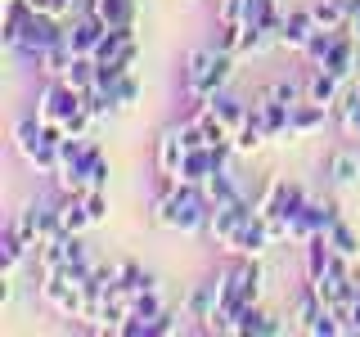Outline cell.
I'll return each instance as SVG.
<instances>
[{"label":"cell","instance_id":"cell-1","mask_svg":"<svg viewBox=\"0 0 360 337\" xmlns=\"http://www.w3.org/2000/svg\"><path fill=\"white\" fill-rule=\"evenodd\" d=\"M212 198L202 185H167L162 194L153 198V220L172 234H207L212 220Z\"/></svg>","mask_w":360,"mask_h":337},{"label":"cell","instance_id":"cell-2","mask_svg":"<svg viewBox=\"0 0 360 337\" xmlns=\"http://www.w3.org/2000/svg\"><path fill=\"white\" fill-rule=\"evenodd\" d=\"M99 157H104V149H99L95 140H77V135H68V140L59 144V171H54L59 194H86V189H90V171H95Z\"/></svg>","mask_w":360,"mask_h":337},{"label":"cell","instance_id":"cell-3","mask_svg":"<svg viewBox=\"0 0 360 337\" xmlns=\"http://www.w3.org/2000/svg\"><path fill=\"white\" fill-rule=\"evenodd\" d=\"M14 149L22 153V162H27L37 176H54V171H59V144L45 140V126L37 121V112L22 117L14 126Z\"/></svg>","mask_w":360,"mask_h":337},{"label":"cell","instance_id":"cell-4","mask_svg":"<svg viewBox=\"0 0 360 337\" xmlns=\"http://www.w3.org/2000/svg\"><path fill=\"white\" fill-rule=\"evenodd\" d=\"M68 37V22L63 18H54V14H37V9H32L27 18H22V27H18V37H14V45H9V50H18L22 59H32L37 63L45 50H50L54 41H63Z\"/></svg>","mask_w":360,"mask_h":337},{"label":"cell","instance_id":"cell-5","mask_svg":"<svg viewBox=\"0 0 360 337\" xmlns=\"http://www.w3.org/2000/svg\"><path fill=\"white\" fill-rule=\"evenodd\" d=\"M41 306L54 310V315H63V319H82V315H86L82 284H72L63 270H50V275H41Z\"/></svg>","mask_w":360,"mask_h":337},{"label":"cell","instance_id":"cell-6","mask_svg":"<svg viewBox=\"0 0 360 337\" xmlns=\"http://www.w3.org/2000/svg\"><path fill=\"white\" fill-rule=\"evenodd\" d=\"M18 234L32 243V252H37L41 243H50L54 234H63V220H59V202H27V207L14 216Z\"/></svg>","mask_w":360,"mask_h":337},{"label":"cell","instance_id":"cell-7","mask_svg":"<svg viewBox=\"0 0 360 337\" xmlns=\"http://www.w3.org/2000/svg\"><path fill=\"white\" fill-rule=\"evenodd\" d=\"M77 108H82V90H72L63 77L45 81V90L37 95V121H45V126H63Z\"/></svg>","mask_w":360,"mask_h":337},{"label":"cell","instance_id":"cell-8","mask_svg":"<svg viewBox=\"0 0 360 337\" xmlns=\"http://www.w3.org/2000/svg\"><path fill=\"white\" fill-rule=\"evenodd\" d=\"M252 216H257V202H252V198L225 202V207L212 211V220H207V239L225 247V243H230V239H234V234H239V230H243V225L252 220Z\"/></svg>","mask_w":360,"mask_h":337},{"label":"cell","instance_id":"cell-9","mask_svg":"<svg viewBox=\"0 0 360 337\" xmlns=\"http://www.w3.org/2000/svg\"><path fill=\"white\" fill-rule=\"evenodd\" d=\"M212 50H217V45H212ZM234 59H239V54L217 50V54H212V63H207V72H202V81H198V86H189L185 95L194 99V104H202V99H212L217 90H225V86H230V77H234Z\"/></svg>","mask_w":360,"mask_h":337},{"label":"cell","instance_id":"cell-10","mask_svg":"<svg viewBox=\"0 0 360 337\" xmlns=\"http://www.w3.org/2000/svg\"><path fill=\"white\" fill-rule=\"evenodd\" d=\"M333 220H338V207H333V202L311 198V202H307V211H302V216L288 225V243H307L311 234H329V225H333Z\"/></svg>","mask_w":360,"mask_h":337},{"label":"cell","instance_id":"cell-11","mask_svg":"<svg viewBox=\"0 0 360 337\" xmlns=\"http://www.w3.org/2000/svg\"><path fill=\"white\" fill-rule=\"evenodd\" d=\"M225 333H234V337H279L284 324H279L275 315H266L262 301H257V306H243L239 315H234V319L225 324Z\"/></svg>","mask_w":360,"mask_h":337},{"label":"cell","instance_id":"cell-12","mask_svg":"<svg viewBox=\"0 0 360 337\" xmlns=\"http://www.w3.org/2000/svg\"><path fill=\"white\" fill-rule=\"evenodd\" d=\"M270 243H275V239H270V225H266V216H252V220H248V225H243L239 234H234L230 243H225V252L243 256V261H248V256H257V261H262Z\"/></svg>","mask_w":360,"mask_h":337},{"label":"cell","instance_id":"cell-13","mask_svg":"<svg viewBox=\"0 0 360 337\" xmlns=\"http://www.w3.org/2000/svg\"><path fill=\"white\" fill-rule=\"evenodd\" d=\"M311 37H315V14H311V5H307V9H288V14H284V27H279V45L302 54Z\"/></svg>","mask_w":360,"mask_h":337},{"label":"cell","instance_id":"cell-14","mask_svg":"<svg viewBox=\"0 0 360 337\" xmlns=\"http://www.w3.org/2000/svg\"><path fill=\"white\" fill-rule=\"evenodd\" d=\"M302 81H307V99H311V104H324V108H338V104H342V86H347V81H338L333 72L311 67Z\"/></svg>","mask_w":360,"mask_h":337},{"label":"cell","instance_id":"cell-15","mask_svg":"<svg viewBox=\"0 0 360 337\" xmlns=\"http://www.w3.org/2000/svg\"><path fill=\"white\" fill-rule=\"evenodd\" d=\"M356 37H352V27L338 37V45L329 50V59H324V72H333L338 81H352V72H356Z\"/></svg>","mask_w":360,"mask_h":337},{"label":"cell","instance_id":"cell-16","mask_svg":"<svg viewBox=\"0 0 360 337\" xmlns=\"http://www.w3.org/2000/svg\"><path fill=\"white\" fill-rule=\"evenodd\" d=\"M212 171H217V157H212V144H198V149H185V162H180V180L176 185H202Z\"/></svg>","mask_w":360,"mask_h":337},{"label":"cell","instance_id":"cell-17","mask_svg":"<svg viewBox=\"0 0 360 337\" xmlns=\"http://www.w3.org/2000/svg\"><path fill=\"white\" fill-rule=\"evenodd\" d=\"M180 162H185V144H180V135L162 131V140H158V176H162L167 185H176V180H180Z\"/></svg>","mask_w":360,"mask_h":337},{"label":"cell","instance_id":"cell-18","mask_svg":"<svg viewBox=\"0 0 360 337\" xmlns=\"http://www.w3.org/2000/svg\"><path fill=\"white\" fill-rule=\"evenodd\" d=\"M270 140L266 135V126H262V112H257V104H248V117H243V126L234 131V153H243V157H252L257 149H262V144Z\"/></svg>","mask_w":360,"mask_h":337},{"label":"cell","instance_id":"cell-19","mask_svg":"<svg viewBox=\"0 0 360 337\" xmlns=\"http://www.w3.org/2000/svg\"><path fill=\"white\" fill-rule=\"evenodd\" d=\"M257 112H262V126H266L270 140H275V135H288L292 104H284V99H275V95H262V99H257Z\"/></svg>","mask_w":360,"mask_h":337},{"label":"cell","instance_id":"cell-20","mask_svg":"<svg viewBox=\"0 0 360 337\" xmlns=\"http://www.w3.org/2000/svg\"><path fill=\"white\" fill-rule=\"evenodd\" d=\"M72 59H77V50H72V41L63 37V41H54L50 50H45L41 59H37V72L45 77V81H59L68 67H72Z\"/></svg>","mask_w":360,"mask_h":337},{"label":"cell","instance_id":"cell-21","mask_svg":"<svg viewBox=\"0 0 360 337\" xmlns=\"http://www.w3.org/2000/svg\"><path fill=\"white\" fill-rule=\"evenodd\" d=\"M32 252V243L18 234V225L9 220L5 225V234H0V275H14V270L22 265V256Z\"/></svg>","mask_w":360,"mask_h":337},{"label":"cell","instance_id":"cell-22","mask_svg":"<svg viewBox=\"0 0 360 337\" xmlns=\"http://www.w3.org/2000/svg\"><path fill=\"white\" fill-rule=\"evenodd\" d=\"M202 104H207V108H212V117L225 121L230 131H239V126H243V117H248V104H243L239 95H230V90H217V95L202 99Z\"/></svg>","mask_w":360,"mask_h":337},{"label":"cell","instance_id":"cell-23","mask_svg":"<svg viewBox=\"0 0 360 337\" xmlns=\"http://www.w3.org/2000/svg\"><path fill=\"white\" fill-rule=\"evenodd\" d=\"M324 121H329V108H324V104H311V99H302V104L292 108V126H288V135L307 140V135L324 131Z\"/></svg>","mask_w":360,"mask_h":337},{"label":"cell","instance_id":"cell-24","mask_svg":"<svg viewBox=\"0 0 360 337\" xmlns=\"http://www.w3.org/2000/svg\"><path fill=\"white\" fill-rule=\"evenodd\" d=\"M59 220H63V234L95 230V225H90V211H86V194H63L59 198Z\"/></svg>","mask_w":360,"mask_h":337},{"label":"cell","instance_id":"cell-25","mask_svg":"<svg viewBox=\"0 0 360 337\" xmlns=\"http://www.w3.org/2000/svg\"><path fill=\"white\" fill-rule=\"evenodd\" d=\"M217 301H221V284H217V279H207V284H198V288L185 297V315H189V319H202V324H207L212 310H217Z\"/></svg>","mask_w":360,"mask_h":337},{"label":"cell","instance_id":"cell-26","mask_svg":"<svg viewBox=\"0 0 360 337\" xmlns=\"http://www.w3.org/2000/svg\"><path fill=\"white\" fill-rule=\"evenodd\" d=\"M202 189H207L212 207H225V202H239V198H243V189H239V180L230 176V166H221V171H212L207 180H202Z\"/></svg>","mask_w":360,"mask_h":337},{"label":"cell","instance_id":"cell-27","mask_svg":"<svg viewBox=\"0 0 360 337\" xmlns=\"http://www.w3.org/2000/svg\"><path fill=\"white\" fill-rule=\"evenodd\" d=\"M302 256H307V284H315V279L329 270V256H333V247L324 234H311L307 243H302Z\"/></svg>","mask_w":360,"mask_h":337},{"label":"cell","instance_id":"cell-28","mask_svg":"<svg viewBox=\"0 0 360 337\" xmlns=\"http://www.w3.org/2000/svg\"><path fill=\"white\" fill-rule=\"evenodd\" d=\"M347 27H315V37L307 41V50H302V59H307V67H324V59H329V50L338 45V37H342Z\"/></svg>","mask_w":360,"mask_h":337},{"label":"cell","instance_id":"cell-29","mask_svg":"<svg viewBox=\"0 0 360 337\" xmlns=\"http://www.w3.org/2000/svg\"><path fill=\"white\" fill-rule=\"evenodd\" d=\"M144 288H158V275H149V270L135 265V261H117V292L135 297V292H144Z\"/></svg>","mask_w":360,"mask_h":337},{"label":"cell","instance_id":"cell-30","mask_svg":"<svg viewBox=\"0 0 360 337\" xmlns=\"http://www.w3.org/2000/svg\"><path fill=\"white\" fill-rule=\"evenodd\" d=\"M329 180L338 189H352L356 180H360V157L352 153V149H338L333 157H329Z\"/></svg>","mask_w":360,"mask_h":337},{"label":"cell","instance_id":"cell-31","mask_svg":"<svg viewBox=\"0 0 360 337\" xmlns=\"http://www.w3.org/2000/svg\"><path fill=\"white\" fill-rule=\"evenodd\" d=\"M68 247H72V234H54L50 243H41V247H37L41 275H50V270H63V265H68Z\"/></svg>","mask_w":360,"mask_h":337},{"label":"cell","instance_id":"cell-32","mask_svg":"<svg viewBox=\"0 0 360 337\" xmlns=\"http://www.w3.org/2000/svg\"><path fill=\"white\" fill-rule=\"evenodd\" d=\"M324 239H329V247H333L338 256H347V261H356V256H360V239H356V230L342 216L329 225V234H324Z\"/></svg>","mask_w":360,"mask_h":337},{"label":"cell","instance_id":"cell-33","mask_svg":"<svg viewBox=\"0 0 360 337\" xmlns=\"http://www.w3.org/2000/svg\"><path fill=\"white\" fill-rule=\"evenodd\" d=\"M99 90V86H95ZM104 99L112 108H131L135 99H140V81H135V72H127V77H117L112 86H104Z\"/></svg>","mask_w":360,"mask_h":337},{"label":"cell","instance_id":"cell-34","mask_svg":"<svg viewBox=\"0 0 360 337\" xmlns=\"http://www.w3.org/2000/svg\"><path fill=\"white\" fill-rule=\"evenodd\" d=\"M95 67H99V63L90 59V54H77L72 67L63 72V81L72 86V90H82V95H86V90H95Z\"/></svg>","mask_w":360,"mask_h":337},{"label":"cell","instance_id":"cell-35","mask_svg":"<svg viewBox=\"0 0 360 337\" xmlns=\"http://www.w3.org/2000/svg\"><path fill=\"white\" fill-rule=\"evenodd\" d=\"M315 27H347V0H315Z\"/></svg>","mask_w":360,"mask_h":337},{"label":"cell","instance_id":"cell-36","mask_svg":"<svg viewBox=\"0 0 360 337\" xmlns=\"http://www.w3.org/2000/svg\"><path fill=\"white\" fill-rule=\"evenodd\" d=\"M338 121H342V135L360 140V95H342V104H338Z\"/></svg>","mask_w":360,"mask_h":337},{"label":"cell","instance_id":"cell-37","mask_svg":"<svg viewBox=\"0 0 360 337\" xmlns=\"http://www.w3.org/2000/svg\"><path fill=\"white\" fill-rule=\"evenodd\" d=\"M212 54H217V50H212V45H207V50H194V54H189V59H185V90L202 81V72H207Z\"/></svg>","mask_w":360,"mask_h":337},{"label":"cell","instance_id":"cell-38","mask_svg":"<svg viewBox=\"0 0 360 337\" xmlns=\"http://www.w3.org/2000/svg\"><path fill=\"white\" fill-rule=\"evenodd\" d=\"M172 131L180 135V144H185V149H198V144H207V131H202L198 112H194V117H185V121H180V126H172Z\"/></svg>","mask_w":360,"mask_h":337},{"label":"cell","instance_id":"cell-39","mask_svg":"<svg viewBox=\"0 0 360 337\" xmlns=\"http://www.w3.org/2000/svg\"><path fill=\"white\" fill-rule=\"evenodd\" d=\"M86 211H90V225H104L108 220V189H86Z\"/></svg>","mask_w":360,"mask_h":337},{"label":"cell","instance_id":"cell-40","mask_svg":"<svg viewBox=\"0 0 360 337\" xmlns=\"http://www.w3.org/2000/svg\"><path fill=\"white\" fill-rule=\"evenodd\" d=\"M217 18L221 22H243V0H221V5H217Z\"/></svg>","mask_w":360,"mask_h":337},{"label":"cell","instance_id":"cell-41","mask_svg":"<svg viewBox=\"0 0 360 337\" xmlns=\"http://www.w3.org/2000/svg\"><path fill=\"white\" fill-rule=\"evenodd\" d=\"M108 176H112L108 157H99V162H95V171H90V189H108Z\"/></svg>","mask_w":360,"mask_h":337},{"label":"cell","instance_id":"cell-42","mask_svg":"<svg viewBox=\"0 0 360 337\" xmlns=\"http://www.w3.org/2000/svg\"><path fill=\"white\" fill-rule=\"evenodd\" d=\"M347 27H352V37L360 41V0H347Z\"/></svg>","mask_w":360,"mask_h":337},{"label":"cell","instance_id":"cell-43","mask_svg":"<svg viewBox=\"0 0 360 337\" xmlns=\"http://www.w3.org/2000/svg\"><path fill=\"white\" fill-rule=\"evenodd\" d=\"M352 333H360V297H356V306H352Z\"/></svg>","mask_w":360,"mask_h":337}]
</instances>
